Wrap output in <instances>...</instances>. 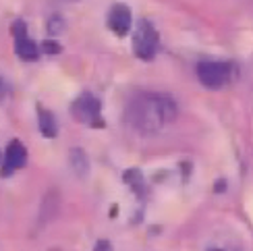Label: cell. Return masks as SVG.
I'll list each match as a JSON object with an SVG mask.
<instances>
[{"instance_id": "1", "label": "cell", "mask_w": 253, "mask_h": 251, "mask_svg": "<svg viewBox=\"0 0 253 251\" xmlns=\"http://www.w3.org/2000/svg\"><path fill=\"white\" fill-rule=\"evenodd\" d=\"M176 104L164 93H141L126 108L129 127L141 135H154L164 131L176 119Z\"/></svg>"}, {"instance_id": "2", "label": "cell", "mask_w": 253, "mask_h": 251, "mask_svg": "<svg viewBox=\"0 0 253 251\" xmlns=\"http://www.w3.org/2000/svg\"><path fill=\"white\" fill-rule=\"evenodd\" d=\"M197 77L204 83L206 87H224L226 83L233 77V69L228 62H220V60H202L197 65Z\"/></svg>"}, {"instance_id": "3", "label": "cell", "mask_w": 253, "mask_h": 251, "mask_svg": "<svg viewBox=\"0 0 253 251\" xmlns=\"http://www.w3.org/2000/svg\"><path fill=\"white\" fill-rule=\"evenodd\" d=\"M133 52L141 60H152L158 52V31L150 21H139L133 36Z\"/></svg>"}, {"instance_id": "4", "label": "cell", "mask_w": 253, "mask_h": 251, "mask_svg": "<svg viewBox=\"0 0 253 251\" xmlns=\"http://www.w3.org/2000/svg\"><path fill=\"white\" fill-rule=\"evenodd\" d=\"M71 112L79 123L83 125H102L100 121V100L89 96V93H83L79 96L71 106Z\"/></svg>"}, {"instance_id": "5", "label": "cell", "mask_w": 253, "mask_h": 251, "mask_svg": "<svg viewBox=\"0 0 253 251\" xmlns=\"http://www.w3.org/2000/svg\"><path fill=\"white\" fill-rule=\"evenodd\" d=\"M108 27L117 36H125L131 29V10L125 4H114L108 15Z\"/></svg>"}, {"instance_id": "6", "label": "cell", "mask_w": 253, "mask_h": 251, "mask_svg": "<svg viewBox=\"0 0 253 251\" xmlns=\"http://www.w3.org/2000/svg\"><path fill=\"white\" fill-rule=\"evenodd\" d=\"M27 162V150L21 141H10L8 148H6V166L10 170H17V168H23Z\"/></svg>"}, {"instance_id": "7", "label": "cell", "mask_w": 253, "mask_h": 251, "mask_svg": "<svg viewBox=\"0 0 253 251\" xmlns=\"http://www.w3.org/2000/svg\"><path fill=\"white\" fill-rule=\"evenodd\" d=\"M69 162H71L73 172H75L77 176H85V174H87V168H89V164H87V154L83 152L81 148H73V150H71Z\"/></svg>"}, {"instance_id": "8", "label": "cell", "mask_w": 253, "mask_h": 251, "mask_svg": "<svg viewBox=\"0 0 253 251\" xmlns=\"http://www.w3.org/2000/svg\"><path fill=\"white\" fill-rule=\"evenodd\" d=\"M38 44L34 40H29V38H21L17 40V54L21 58H25V60H36L38 58Z\"/></svg>"}, {"instance_id": "9", "label": "cell", "mask_w": 253, "mask_h": 251, "mask_svg": "<svg viewBox=\"0 0 253 251\" xmlns=\"http://www.w3.org/2000/svg\"><path fill=\"white\" fill-rule=\"evenodd\" d=\"M40 129H42V133H44L46 137H54V135L58 133L54 117H52V114L48 110H44V108L40 110Z\"/></svg>"}, {"instance_id": "10", "label": "cell", "mask_w": 253, "mask_h": 251, "mask_svg": "<svg viewBox=\"0 0 253 251\" xmlns=\"http://www.w3.org/2000/svg\"><path fill=\"white\" fill-rule=\"evenodd\" d=\"M65 29V21H62L60 17H54L48 21V31L50 34H60V31Z\"/></svg>"}, {"instance_id": "11", "label": "cell", "mask_w": 253, "mask_h": 251, "mask_svg": "<svg viewBox=\"0 0 253 251\" xmlns=\"http://www.w3.org/2000/svg\"><path fill=\"white\" fill-rule=\"evenodd\" d=\"M42 50L46 52V54H58L60 52V46H58V42H52V40H46L44 44H42Z\"/></svg>"}, {"instance_id": "12", "label": "cell", "mask_w": 253, "mask_h": 251, "mask_svg": "<svg viewBox=\"0 0 253 251\" xmlns=\"http://www.w3.org/2000/svg\"><path fill=\"white\" fill-rule=\"evenodd\" d=\"M13 36H15L17 40L27 38V31H25V23H23V21H17V23L13 25Z\"/></svg>"}, {"instance_id": "13", "label": "cell", "mask_w": 253, "mask_h": 251, "mask_svg": "<svg viewBox=\"0 0 253 251\" xmlns=\"http://www.w3.org/2000/svg\"><path fill=\"white\" fill-rule=\"evenodd\" d=\"M93 251H112V247H110V243H108V241H100Z\"/></svg>"}, {"instance_id": "14", "label": "cell", "mask_w": 253, "mask_h": 251, "mask_svg": "<svg viewBox=\"0 0 253 251\" xmlns=\"http://www.w3.org/2000/svg\"><path fill=\"white\" fill-rule=\"evenodd\" d=\"M4 96V83H2V79H0V98Z\"/></svg>"}, {"instance_id": "15", "label": "cell", "mask_w": 253, "mask_h": 251, "mask_svg": "<svg viewBox=\"0 0 253 251\" xmlns=\"http://www.w3.org/2000/svg\"><path fill=\"white\" fill-rule=\"evenodd\" d=\"M214 251H218V249H214Z\"/></svg>"}]
</instances>
